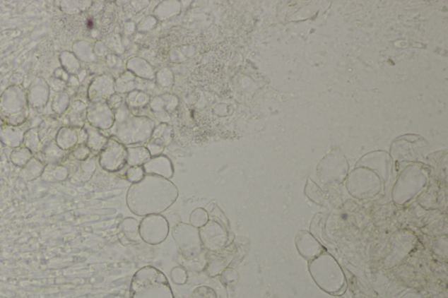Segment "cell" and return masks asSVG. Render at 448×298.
Wrapping results in <instances>:
<instances>
[{"instance_id":"11","label":"cell","mask_w":448,"mask_h":298,"mask_svg":"<svg viewBox=\"0 0 448 298\" xmlns=\"http://www.w3.org/2000/svg\"><path fill=\"white\" fill-rule=\"evenodd\" d=\"M225 257L221 255V253H214L208 260V268L211 270L212 275H216L226 266Z\"/></svg>"},{"instance_id":"14","label":"cell","mask_w":448,"mask_h":298,"mask_svg":"<svg viewBox=\"0 0 448 298\" xmlns=\"http://www.w3.org/2000/svg\"><path fill=\"white\" fill-rule=\"evenodd\" d=\"M211 218L212 220H215V222L221 224L222 226L226 228V230H230L229 222H228V218L224 213L220 210L218 208L216 209H213L211 211Z\"/></svg>"},{"instance_id":"8","label":"cell","mask_w":448,"mask_h":298,"mask_svg":"<svg viewBox=\"0 0 448 298\" xmlns=\"http://www.w3.org/2000/svg\"><path fill=\"white\" fill-rule=\"evenodd\" d=\"M347 172L344 157L338 153L330 154L319 168V178L328 185H336L343 181Z\"/></svg>"},{"instance_id":"16","label":"cell","mask_w":448,"mask_h":298,"mask_svg":"<svg viewBox=\"0 0 448 298\" xmlns=\"http://www.w3.org/2000/svg\"><path fill=\"white\" fill-rule=\"evenodd\" d=\"M234 272L235 270H232V268H228V270L223 272V273L222 274V279L224 285H226L228 286L233 285L234 283L235 285H236L237 282L233 280V279H231V275H232Z\"/></svg>"},{"instance_id":"10","label":"cell","mask_w":448,"mask_h":298,"mask_svg":"<svg viewBox=\"0 0 448 298\" xmlns=\"http://www.w3.org/2000/svg\"><path fill=\"white\" fill-rule=\"evenodd\" d=\"M122 228L123 237H126L129 242H138L141 240V234H139V225L138 222L134 219H127L124 220L121 225Z\"/></svg>"},{"instance_id":"6","label":"cell","mask_w":448,"mask_h":298,"mask_svg":"<svg viewBox=\"0 0 448 298\" xmlns=\"http://www.w3.org/2000/svg\"><path fill=\"white\" fill-rule=\"evenodd\" d=\"M199 233L204 246L209 251L221 253L226 248L229 230L215 220H208L204 227H200Z\"/></svg>"},{"instance_id":"1","label":"cell","mask_w":448,"mask_h":298,"mask_svg":"<svg viewBox=\"0 0 448 298\" xmlns=\"http://www.w3.org/2000/svg\"><path fill=\"white\" fill-rule=\"evenodd\" d=\"M176 190L163 179L148 178L132 187L128 194V205L138 216L158 215L174 203Z\"/></svg>"},{"instance_id":"5","label":"cell","mask_w":448,"mask_h":298,"mask_svg":"<svg viewBox=\"0 0 448 298\" xmlns=\"http://www.w3.org/2000/svg\"><path fill=\"white\" fill-rule=\"evenodd\" d=\"M425 176L420 168L408 169L399 179L393 192V201L398 205H405L420 192L425 185Z\"/></svg>"},{"instance_id":"7","label":"cell","mask_w":448,"mask_h":298,"mask_svg":"<svg viewBox=\"0 0 448 298\" xmlns=\"http://www.w3.org/2000/svg\"><path fill=\"white\" fill-rule=\"evenodd\" d=\"M169 225L165 217L153 215L142 220L139 225V234L150 244H159L167 238Z\"/></svg>"},{"instance_id":"9","label":"cell","mask_w":448,"mask_h":298,"mask_svg":"<svg viewBox=\"0 0 448 298\" xmlns=\"http://www.w3.org/2000/svg\"><path fill=\"white\" fill-rule=\"evenodd\" d=\"M295 245L300 255L308 262L326 251L321 242L310 232L306 230L298 232L295 237Z\"/></svg>"},{"instance_id":"17","label":"cell","mask_w":448,"mask_h":298,"mask_svg":"<svg viewBox=\"0 0 448 298\" xmlns=\"http://www.w3.org/2000/svg\"><path fill=\"white\" fill-rule=\"evenodd\" d=\"M400 298H423V297H422L421 293L418 290H411Z\"/></svg>"},{"instance_id":"3","label":"cell","mask_w":448,"mask_h":298,"mask_svg":"<svg viewBox=\"0 0 448 298\" xmlns=\"http://www.w3.org/2000/svg\"><path fill=\"white\" fill-rule=\"evenodd\" d=\"M131 298H175L166 277L153 267L135 274L131 283Z\"/></svg>"},{"instance_id":"13","label":"cell","mask_w":448,"mask_h":298,"mask_svg":"<svg viewBox=\"0 0 448 298\" xmlns=\"http://www.w3.org/2000/svg\"><path fill=\"white\" fill-rule=\"evenodd\" d=\"M191 298H216L214 290L207 286L199 287L191 294Z\"/></svg>"},{"instance_id":"4","label":"cell","mask_w":448,"mask_h":298,"mask_svg":"<svg viewBox=\"0 0 448 298\" xmlns=\"http://www.w3.org/2000/svg\"><path fill=\"white\" fill-rule=\"evenodd\" d=\"M172 234L185 259H196L203 252L204 245L198 228L181 222L172 227Z\"/></svg>"},{"instance_id":"2","label":"cell","mask_w":448,"mask_h":298,"mask_svg":"<svg viewBox=\"0 0 448 298\" xmlns=\"http://www.w3.org/2000/svg\"><path fill=\"white\" fill-rule=\"evenodd\" d=\"M308 270L323 292L332 296H341L346 292L348 283L343 268L328 252L308 262Z\"/></svg>"},{"instance_id":"15","label":"cell","mask_w":448,"mask_h":298,"mask_svg":"<svg viewBox=\"0 0 448 298\" xmlns=\"http://www.w3.org/2000/svg\"><path fill=\"white\" fill-rule=\"evenodd\" d=\"M165 219L167 220L169 226L172 227L178 225V224L181 223V217L175 213H167V215H165Z\"/></svg>"},{"instance_id":"12","label":"cell","mask_w":448,"mask_h":298,"mask_svg":"<svg viewBox=\"0 0 448 298\" xmlns=\"http://www.w3.org/2000/svg\"><path fill=\"white\" fill-rule=\"evenodd\" d=\"M208 220V213L201 208L196 209V210H194L192 215H190L191 224H192L193 227L196 228L204 227Z\"/></svg>"}]
</instances>
